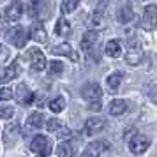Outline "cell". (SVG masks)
Masks as SVG:
<instances>
[{
	"label": "cell",
	"mask_w": 157,
	"mask_h": 157,
	"mask_svg": "<svg viewBox=\"0 0 157 157\" xmlns=\"http://www.w3.org/2000/svg\"><path fill=\"white\" fill-rule=\"evenodd\" d=\"M29 16L30 18H48L50 16V4L48 0H30L29 4Z\"/></svg>",
	"instance_id": "6da1fadb"
},
{
	"label": "cell",
	"mask_w": 157,
	"mask_h": 157,
	"mask_svg": "<svg viewBox=\"0 0 157 157\" xmlns=\"http://www.w3.org/2000/svg\"><path fill=\"white\" fill-rule=\"evenodd\" d=\"M127 55H125V62L129 65H138L140 62L143 60V51H141V44L138 39H129V44H127Z\"/></svg>",
	"instance_id": "7a4b0ae2"
},
{
	"label": "cell",
	"mask_w": 157,
	"mask_h": 157,
	"mask_svg": "<svg viewBox=\"0 0 157 157\" xmlns=\"http://www.w3.org/2000/svg\"><path fill=\"white\" fill-rule=\"evenodd\" d=\"M141 25H143V29L147 30V32H152V30L157 27V6L155 4H150V6L145 7Z\"/></svg>",
	"instance_id": "3957f363"
},
{
	"label": "cell",
	"mask_w": 157,
	"mask_h": 157,
	"mask_svg": "<svg viewBox=\"0 0 157 157\" xmlns=\"http://www.w3.org/2000/svg\"><path fill=\"white\" fill-rule=\"evenodd\" d=\"M150 147V138L148 136H143V134H136L131 141H129V150H131V154H134V155H141L145 154Z\"/></svg>",
	"instance_id": "277c9868"
},
{
	"label": "cell",
	"mask_w": 157,
	"mask_h": 157,
	"mask_svg": "<svg viewBox=\"0 0 157 157\" xmlns=\"http://www.w3.org/2000/svg\"><path fill=\"white\" fill-rule=\"evenodd\" d=\"M30 150L32 152H36L39 155H50L51 154V147H50V140L46 138V136H36V138H32V141H30Z\"/></svg>",
	"instance_id": "5b68a950"
},
{
	"label": "cell",
	"mask_w": 157,
	"mask_h": 157,
	"mask_svg": "<svg viewBox=\"0 0 157 157\" xmlns=\"http://www.w3.org/2000/svg\"><path fill=\"white\" fill-rule=\"evenodd\" d=\"M27 57L30 58V65H32L34 71H44V69H46V57L43 55V51L41 50L32 48V50L29 51Z\"/></svg>",
	"instance_id": "8992f818"
},
{
	"label": "cell",
	"mask_w": 157,
	"mask_h": 157,
	"mask_svg": "<svg viewBox=\"0 0 157 157\" xmlns=\"http://www.w3.org/2000/svg\"><path fill=\"white\" fill-rule=\"evenodd\" d=\"M23 14V4L20 0H14L13 4H9L7 7L4 9V18L7 21H18Z\"/></svg>",
	"instance_id": "52a82bcc"
},
{
	"label": "cell",
	"mask_w": 157,
	"mask_h": 157,
	"mask_svg": "<svg viewBox=\"0 0 157 157\" xmlns=\"http://www.w3.org/2000/svg\"><path fill=\"white\" fill-rule=\"evenodd\" d=\"M108 150H109V143H108L106 140H97V141L90 143L83 154L88 155V157H97V155H102V154L108 152Z\"/></svg>",
	"instance_id": "ba28073f"
},
{
	"label": "cell",
	"mask_w": 157,
	"mask_h": 157,
	"mask_svg": "<svg viewBox=\"0 0 157 157\" xmlns=\"http://www.w3.org/2000/svg\"><path fill=\"white\" fill-rule=\"evenodd\" d=\"M27 39H29V34H27V30L23 29V27H14L13 32H11V36H9V41L14 44L16 48H25V44H27Z\"/></svg>",
	"instance_id": "9c48e42d"
},
{
	"label": "cell",
	"mask_w": 157,
	"mask_h": 157,
	"mask_svg": "<svg viewBox=\"0 0 157 157\" xmlns=\"http://www.w3.org/2000/svg\"><path fill=\"white\" fill-rule=\"evenodd\" d=\"M81 95H83V99L86 101H99L102 97V88L101 85L97 83H86L83 88H81Z\"/></svg>",
	"instance_id": "30bf717a"
},
{
	"label": "cell",
	"mask_w": 157,
	"mask_h": 157,
	"mask_svg": "<svg viewBox=\"0 0 157 157\" xmlns=\"http://www.w3.org/2000/svg\"><path fill=\"white\" fill-rule=\"evenodd\" d=\"M104 127H106V120H104V118H99V117L88 118V120L85 122V132H86V134H95V132H101Z\"/></svg>",
	"instance_id": "8fae6325"
},
{
	"label": "cell",
	"mask_w": 157,
	"mask_h": 157,
	"mask_svg": "<svg viewBox=\"0 0 157 157\" xmlns=\"http://www.w3.org/2000/svg\"><path fill=\"white\" fill-rule=\"evenodd\" d=\"M51 53H53V55H60V57H69L71 60H74V62L79 60L78 53L72 51V48L67 43H62L60 46H53V48H51Z\"/></svg>",
	"instance_id": "7c38bea8"
},
{
	"label": "cell",
	"mask_w": 157,
	"mask_h": 157,
	"mask_svg": "<svg viewBox=\"0 0 157 157\" xmlns=\"http://www.w3.org/2000/svg\"><path fill=\"white\" fill-rule=\"evenodd\" d=\"M97 37H99V32L97 30H88L83 34V39H81V48L85 51H90L94 48V44L97 43Z\"/></svg>",
	"instance_id": "4fadbf2b"
},
{
	"label": "cell",
	"mask_w": 157,
	"mask_h": 157,
	"mask_svg": "<svg viewBox=\"0 0 157 157\" xmlns=\"http://www.w3.org/2000/svg\"><path fill=\"white\" fill-rule=\"evenodd\" d=\"M29 37H32V41H36V43H46V39H48V36H46V30L43 29V25H32L29 30Z\"/></svg>",
	"instance_id": "5bb4252c"
},
{
	"label": "cell",
	"mask_w": 157,
	"mask_h": 157,
	"mask_svg": "<svg viewBox=\"0 0 157 157\" xmlns=\"http://www.w3.org/2000/svg\"><path fill=\"white\" fill-rule=\"evenodd\" d=\"M106 55L111 58H118L122 55V43L117 39H111L106 43Z\"/></svg>",
	"instance_id": "9a60e30c"
},
{
	"label": "cell",
	"mask_w": 157,
	"mask_h": 157,
	"mask_svg": "<svg viewBox=\"0 0 157 157\" xmlns=\"http://www.w3.org/2000/svg\"><path fill=\"white\" fill-rule=\"evenodd\" d=\"M127 111V102L124 99H115L111 101V104H109V115H113V117H120Z\"/></svg>",
	"instance_id": "2e32d148"
},
{
	"label": "cell",
	"mask_w": 157,
	"mask_h": 157,
	"mask_svg": "<svg viewBox=\"0 0 157 157\" xmlns=\"http://www.w3.org/2000/svg\"><path fill=\"white\" fill-rule=\"evenodd\" d=\"M55 34H57V36H62V37L71 34V25H69V21H67L65 18H60L57 21V25H55Z\"/></svg>",
	"instance_id": "e0dca14e"
},
{
	"label": "cell",
	"mask_w": 157,
	"mask_h": 157,
	"mask_svg": "<svg viewBox=\"0 0 157 157\" xmlns=\"http://www.w3.org/2000/svg\"><path fill=\"white\" fill-rule=\"evenodd\" d=\"M120 83H122V72H113V74H109L108 79H106V85L111 92H115V90L120 86Z\"/></svg>",
	"instance_id": "ac0fdd59"
},
{
	"label": "cell",
	"mask_w": 157,
	"mask_h": 157,
	"mask_svg": "<svg viewBox=\"0 0 157 157\" xmlns=\"http://www.w3.org/2000/svg\"><path fill=\"white\" fill-rule=\"evenodd\" d=\"M44 122H46V118H44V115L39 113V111H36V113H32L29 117V125L30 127L39 129V127H43L44 125Z\"/></svg>",
	"instance_id": "d6986e66"
},
{
	"label": "cell",
	"mask_w": 157,
	"mask_h": 157,
	"mask_svg": "<svg viewBox=\"0 0 157 157\" xmlns=\"http://www.w3.org/2000/svg\"><path fill=\"white\" fill-rule=\"evenodd\" d=\"M18 72H20V64H18V60H14V62L9 65L7 69H6V76H4V81H13V79L18 76Z\"/></svg>",
	"instance_id": "ffe728a7"
},
{
	"label": "cell",
	"mask_w": 157,
	"mask_h": 157,
	"mask_svg": "<svg viewBox=\"0 0 157 157\" xmlns=\"http://www.w3.org/2000/svg\"><path fill=\"white\" fill-rule=\"evenodd\" d=\"M57 154L58 157H72V147L71 143L67 141H60L57 147Z\"/></svg>",
	"instance_id": "44dd1931"
},
{
	"label": "cell",
	"mask_w": 157,
	"mask_h": 157,
	"mask_svg": "<svg viewBox=\"0 0 157 157\" xmlns=\"http://www.w3.org/2000/svg\"><path fill=\"white\" fill-rule=\"evenodd\" d=\"M62 71H64V64L62 62L51 60L50 64H48V74L50 76H58V74H62Z\"/></svg>",
	"instance_id": "7402d4cb"
},
{
	"label": "cell",
	"mask_w": 157,
	"mask_h": 157,
	"mask_svg": "<svg viewBox=\"0 0 157 157\" xmlns=\"http://www.w3.org/2000/svg\"><path fill=\"white\" fill-rule=\"evenodd\" d=\"M132 20V7L131 6H125L118 11V21L120 23H127Z\"/></svg>",
	"instance_id": "603a6c76"
},
{
	"label": "cell",
	"mask_w": 157,
	"mask_h": 157,
	"mask_svg": "<svg viewBox=\"0 0 157 157\" xmlns=\"http://www.w3.org/2000/svg\"><path fill=\"white\" fill-rule=\"evenodd\" d=\"M64 108H65L64 97H55V99H51V101H50V109L53 111V113H60Z\"/></svg>",
	"instance_id": "cb8c5ba5"
},
{
	"label": "cell",
	"mask_w": 157,
	"mask_h": 157,
	"mask_svg": "<svg viewBox=\"0 0 157 157\" xmlns=\"http://www.w3.org/2000/svg\"><path fill=\"white\" fill-rule=\"evenodd\" d=\"M79 0H62V13L64 14H69V13H74V9L78 7Z\"/></svg>",
	"instance_id": "d4e9b609"
},
{
	"label": "cell",
	"mask_w": 157,
	"mask_h": 157,
	"mask_svg": "<svg viewBox=\"0 0 157 157\" xmlns=\"http://www.w3.org/2000/svg\"><path fill=\"white\" fill-rule=\"evenodd\" d=\"M18 134H20V124H9L7 127H6V136L7 138H11V140H14V138H18Z\"/></svg>",
	"instance_id": "484cf974"
},
{
	"label": "cell",
	"mask_w": 157,
	"mask_h": 157,
	"mask_svg": "<svg viewBox=\"0 0 157 157\" xmlns=\"http://www.w3.org/2000/svg\"><path fill=\"white\" fill-rule=\"evenodd\" d=\"M46 124V129L50 131V132H57L58 129H60V120L58 118H50L48 122H44Z\"/></svg>",
	"instance_id": "4316f807"
},
{
	"label": "cell",
	"mask_w": 157,
	"mask_h": 157,
	"mask_svg": "<svg viewBox=\"0 0 157 157\" xmlns=\"http://www.w3.org/2000/svg\"><path fill=\"white\" fill-rule=\"evenodd\" d=\"M106 6H108V2L106 0H102L99 6H97V9H95V13H94V21L97 23L101 20V16H102V13H104V9H106Z\"/></svg>",
	"instance_id": "83f0119b"
},
{
	"label": "cell",
	"mask_w": 157,
	"mask_h": 157,
	"mask_svg": "<svg viewBox=\"0 0 157 157\" xmlns=\"http://www.w3.org/2000/svg\"><path fill=\"white\" fill-rule=\"evenodd\" d=\"M13 115H14V108H11V106H6L0 109V118H4V120L13 118Z\"/></svg>",
	"instance_id": "f1b7e54d"
},
{
	"label": "cell",
	"mask_w": 157,
	"mask_h": 157,
	"mask_svg": "<svg viewBox=\"0 0 157 157\" xmlns=\"http://www.w3.org/2000/svg\"><path fill=\"white\" fill-rule=\"evenodd\" d=\"M57 136H58V140H69V138H71V131H69V129H64V127H60L57 131Z\"/></svg>",
	"instance_id": "f546056e"
},
{
	"label": "cell",
	"mask_w": 157,
	"mask_h": 157,
	"mask_svg": "<svg viewBox=\"0 0 157 157\" xmlns=\"http://www.w3.org/2000/svg\"><path fill=\"white\" fill-rule=\"evenodd\" d=\"M11 97H13L11 88H0V101H9Z\"/></svg>",
	"instance_id": "4dcf8cb0"
},
{
	"label": "cell",
	"mask_w": 157,
	"mask_h": 157,
	"mask_svg": "<svg viewBox=\"0 0 157 157\" xmlns=\"http://www.w3.org/2000/svg\"><path fill=\"white\" fill-rule=\"evenodd\" d=\"M0 85H2V78H0Z\"/></svg>",
	"instance_id": "1f68e13d"
}]
</instances>
